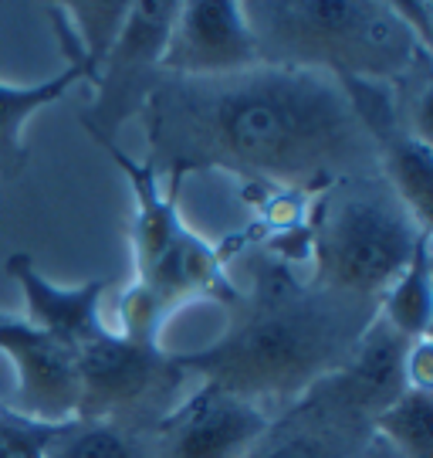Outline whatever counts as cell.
<instances>
[{
  "mask_svg": "<svg viewBox=\"0 0 433 458\" xmlns=\"http://www.w3.org/2000/svg\"><path fill=\"white\" fill-rule=\"evenodd\" d=\"M393 11L406 24V31L417 38L427 51H433V7L427 0H410V4H393Z\"/></svg>",
  "mask_w": 433,
  "mask_h": 458,
  "instance_id": "20",
  "label": "cell"
},
{
  "mask_svg": "<svg viewBox=\"0 0 433 458\" xmlns=\"http://www.w3.org/2000/svg\"><path fill=\"white\" fill-rule=\"evenodd\" d=\"M406 353H410V340H403L396 329L386 327L376 312V319L359 336L353 357L329 380L359 414H366L372 421L406 391Z\"/></svg>",
  "mask_w": 433,
  "mask_h": 458,
  "instance_id": "13",
  "label": "cell"
},
{
  "mask_svg": "<svg viewBox=\"0 0 433 458\" xmlns=\"http://www.w3.org/2000/svg\"><path fill=\"white\" fill-rule=\"evenodd\" d=\"M173 14V0H139L129 7L115 45L105 51L88 82L92 98L79 115L81 130L92 140H119V132L143 115L153 89L162 79V48Z\"/></svg>",
  "mask_w": 433,
  "mask_h": 458,
  "instance_id": "7",
  "label": "cell"
},
{
  "mask_svg": "<svg viewBox=\"0 0 433 458\" xmlns=\"http://www.w3.org/2000/svg\"><path fill=\"white\" fill-rule=\"evenodd\" d=\"M79 82L85 85V72L75 65H64L45 82H0V187H7L28 170V160H31V147L24 143L28 123Z\"/></svg>",
  "mask_w": 433,
  "mask_h": 458,
  "instance_id": "14",
  "label": "cell"
},
{
  "mask_svg": "<svg viewBox=\"0 0 433 458\" xmlns=\"http://www.w3.org/2000/svg\"><path fill=\"white\" fill-rule=\"evenodd\" d=\"M379 319L389 329H396L403 340H423L430 336L433 323V262L430 238H423L406 262L400 276L389 282V289L379 299Z\"/></svg>",
  "mask_w": 433,
  "mask_h": 458,
  "instance_id": "16",
  "label": "cell"
},
{
  "mask_svg": "<svg viewBox=\"0 0 433 458\" xmlns=\"http://www.w3.org/2000/svg\"><path fill=\"white\" fill-rule=\"evenodd\" d=\"M247 289L227 302V327L200 350L173 353L193 380H210L268 414H281L353 357L379 302L321 289L295 262L257 251Z\"/></svg>",
  "mask_w": 433,
  "mask_h": 458,
  "instance_id": "2",
  "label": "cell"
},
{
  "mask_svg": "<svg viewBox=\"0 0 433 458\" xmlns=\"http://www.w3.org/2000/svg\"><path fill=\"white\" fill-rule=\"evenodd\" d=\"M146 164L170 183L221 170L244 187L312 197L376 166L366 130L332 75L257 65L224 79L162 75L143 109Z\"/></svg>",
  "mask_w": 433,
  "mask_h": 458,
  "instance_id": "1",
  "label": "cell"
},
{
  "mask_svg": "<svg viewBox=\"0 0 433 458\" xmlns=\"http://www.w3.org/2000/svg\"><path fill=\"white\" fill-rule=\"evenodd\" d=\"M0 319H7V312H0Z\"/></svg>",
  "mask_w": 433,
  "mask_h": 458,
  "instance_id": "22",
  "label": "cell"
},
{
  "mask_svg": "<svg viewBox=\"0 0 433 458\" xmlns=\"http://www.w3.org/2000/svg\"><path fill=\"white\" fill-rule=\"evenodd\" d=\"M41 458H156L153 428L126 421H64Z\"/></svg>",
  "mask_w": 433,
  "mask_h": 458,
  "instance_id": "15",
  "label": "cell"
},
{
  "mask_svg": "<svg viewBox=\"0 0 433 458\" xmlns=\"http://www.w3.org/2000/svg\"><path fill=\"white\" fill-rule=\"evenodd\" d=\"M122 170L132 191V262L136 278L160 310H179L190 299H213L227 306L237 295V282L227 272V255L183 221L179 187L160 177L146 160L119 147V140H96Z\"/></svg>",
  "mask_w": 433,
  "mask_h": 458,
  "instance_id": "5",
  "label": "cell"
},
{
  "mask_svg": "<svg viewBox=\"0 0 433 458\" xmlns=\"http://www.w3.org/2000/svg\"><path fill=\"white\" fill-rule=\"evenodd\" d=\"M264 65L254 31L234 0L177 4L162 48V75L173 79H224Z\"/></svg>",
  "mask_w": 433,
  "mask_h": 458,
  "instance_id": "9",
  "label": "cell"
},
{
  "mask_svg": "<svg viewBox=\"0 0 433 458\" xmlns=\"http://www.w3.org/2000/svg\"><path fill=\"white\" fill-rule=\"evenodd\" d=\"M271 418L237 394L200 380L153 428L156 458H247Z\"/></svg>",
  "mask_w": 433,
  "mask_h": 458,
  "instance_id": "8",
  "label": "cell"
},
{
  "mask_svg": "<svg viewBox=\"0 0 433 458\" xmlns=\"http://www.w3.org/2000/svg\"><path fill=\"white\" fill-rule=\"evenodd\" d=\"M79 367L81 421H126L156 428L162 414L177 408L193 377L179 367L173 350L139 344L105 329L75 353Z\"/></svg>",
  "mask_w": 433,
  "mask_h": 458,
  "instance_id": "6",
  "label": "cell"
},
{
  "mask_svg": "<svg viewBox=\"0 0 433 458\" xmlns=\"http://www.w3.org/2000/svg\"><path fill=\"white\" fill-rule=\"evenodd\" d=\"M372 435L400 458H433V391H406L372 418Z\"/></svg>",
  "mask_w": 433,
  "mask_h": 458,
  "instance_id": "17",
  "label": "cell"
},
{
  "mask_svg": "<svg viewBox=\"0 0 433 458\" xmlns=\"http://www.w3.org/2000/svg\"><path fill=\"white\" fill-rule=\"evenodd\" d=\"M264 65L305 68L332 79L393 82L433 58L406 31L393 4L370 0H264L241 4Z\"/></svg>",
  "mask_w": 433,
  "mask_h": 458,
  "instance_id": "3",
  "label": "cell"
},
{
  "mask_svg": "<svg viewBox=\"0 0 433 458\" xmlns=\"http://www.w3.org/2000/svg\"><path fill=\"white\" fill-rule=\"evenodd\" d=\"M54 431L58 425L34 421L14 408H0V458H41Z\"/></svg>",
  "mask_w": 433,
  "mask_h": 458,
  "instance_id": "18",
  "label": "cell"
},
{
  "mask_svg": "<svg viewBox=\"0 0 433 458\" xmlns=\"http://www.w3.org/2000/svg\"><path fill=\"white\" fill-rule=\"evenodd\" d=\"M0 353H7L17 374L14 411L45 425L75 421L79 414V367L75 353L37 333L24 319H0Z\"/></svg>",
  "mask_w": 433,
  "mask_h": 458,
  "instance_id": "11",
  "label": "cell"
},
{
  "mask_svg": "<svg viewBox=\"0 0 433 458\" xmlns=\"http://www.w3.org/2000/svg\"><path fill=\"white\" fill-rule=\"evenodd\" d=\"M406 387L413 391H433V346L430 336L413 340L406 353Z\"/></svg>",
  "mask_w": 433,
  "mask_h": 458,
  "instance_id": "19",
  "label": "cell"
},
{
  "mask_svg": "<svg viewBox=\"0 0 433 458\" xmlns=\"http://www.w3.org/2000/svg\"><path fill=\"white\" fill-rule=\"evenodd\" d=\"M359 458H400V455H396V452H393V448H389L386 442H379V438L372 435L370 445H366V452H362Z\"/></svg>",
  "mask_w": 433,
  "mask_h": 458,
  "instance_id": "21",
  "label": "cell"
},
{
  "mask_svg": "<svg viewBox=\"0 0 433 458\" xmlns=\"http://www.w3.org/2000/svg\"><path fill=\"white\" fill-rule=\"evenodd\" d=\"M430 231L420 228L379 170L325 183L305 208L308 278L342 295L379 302Z\"/></svg>",
  "mask_w": 433,
  "mask_h": 458,
  "instance_id": "4",
  "label": "cell"
},
{
  "mask_svg": "<svg viewBox=\"0 0 433 458\" xmlns=\"http://www.w3.org/2000/svg\"><path fill=\"white\" fill-rule=\"evenodd\" d=\"M372 438V421L325 377L291 408L274 414L247 458H359Z\"/></svg>",
  "mask_w": 433,
  "mask_h": 458,
  "instance_id": "10",
  "label": "cell"
},
{
  "mask_svg": "<svg viewBox=\"0 0 433 458\" xmlns=\"http://www.w3.org/2000/svg\"><path fill=\"white\" fill-rule=\"evenodd\" d=\"M7 276L17 282L28 306V327L51 336L62 344L68 353H79L85 344L105 333L102 319V295H105V278H88L81 285H54L51 278L37 272V265L28 251H17L7 259Z\"/></svg>",
  "mask_w": 433,
  "mask_h": 458,
  "instance_id": "12",
  "label": "cell"
}]
</instances>
